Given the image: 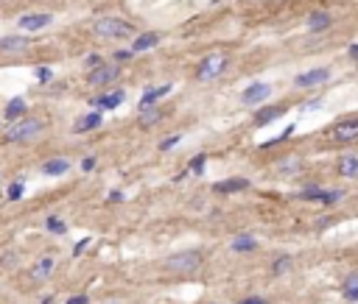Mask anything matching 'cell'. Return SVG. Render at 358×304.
<instances>
[{"label":"cell","instance_id":"11","mask_svg":"<svg viewBox=\"0 0 358 304\" xmlns=\"http://www.w3.org/2000/svg\"><path fill=\"white\" fill-rule=\"evenodd\" d=\"M101 112H87L84 117H79L76 120V126H73V132L76 134H84V132H90V129H98L101 126Z\"/></svg>","mask_w":358,"mask_h":304},{"label":"cell","instance_id":"4","mask_svg":"<svg viewBox=\"0 0 358 304\" xmlns=\"http://www.w3.org/2000/svg\"><path fill=\"white\" fill-rule=\"evenodd\" d=\"M224 67H227V59H224V56L213 53V56H207V59H201V65H199V78H201V81H213L216 76H221V73H224Z\"/></svg>","mask_w":358,"mask_h":304},{"label":"cell","instance_id":"38","mask_svg":"<svg viewBox=\"0 0 358 304\" xmlns=\"http://www.w3.org/2000/svg\"><path fill=\"white\" fill-rule=\"evenodd\" d=\"M350 59L358 62V42H355V45H350Z\"/></svg>","mask_w":358,"mask_h":304},{"label":"cell","instance_id":"6","mask_svg":"<svg viewBox=\"0 0 358 304\" xmlns=\"http://www.w3.org/2000/svg\"><path fill=\"white\" fill-rule=\"evenodd\" d=\"M118 76H121V67L118 65H101L95 70H90L87 81H90V87H104V84H112Z\"/></svg>","mask_w":358,"mask_h":304},{"label":"cell","instance_id":"41","mask_svg":"<svg viewBox=\"0 0 358 304\" xmlns=\"http://www.w3.org/2000/svg\"><path fill=\"white\" fill-rule=\"evenodd\" d=\"M107 304H121V301H107Z\"/></svg>","mask_w":358,"mask_h":304},{"label":"cell","instance_id":"27","mask_svg":"<svg viewBox=\"0 0 358 304\" xmlns=\"http://www.w3.org/2000/svg\"><path fill=\"white\" fill-rule=\"evenodd\" d=\"M299 167H302V162H299V159H283V162H280V173H297Z\"/></svg>","mask_w":358,"mask_h":304},{"label":"cell","instance_id":"22","mask_svg":"<svg viewBox=\"0 0 358 304\" xmlns=\"http://www.w3.org/2000/svg\"><path fill=\"white\" fill-rule=\"evenodd\" d=\"M157 120H163V112L160 109H154V106H148V109H143L140 112V126L143 129H148V126H154Z\"/></svg>","mask_w":358,"mask_h":304},{"label":"cell","instance_id":"18","mask_svg":"<svg viewBox=\"0 0 358 304\" xmlns=\"http://www.w3.org/2000/svg\"><path fill=\"white\" fill-rule=\"evenodd\" d=\"M249 181L246 179H227V181H219V185H213L216 193H238V190H246Z\"/></svg>","mask_w":358,"mask_h":304},{"label":"cell","instance_id":"16","mask_svg":"<svg viewBox=\"0 0 358 304\" xmlns=\"http://www.w3.org/2000/svg\"><path fill=\"white\" fill-rule=\"evenodd\" d=\"M67 170H70V162L67 159H48L42 165L45 176H62V173H67Z\"/></svg>","mask_w":358,"mask_h":304},{"label":"cell","instance_id":"3","mask_svg":"<svg viewBox=\"0 0 358 304\" xmlns=\"http://www.w3.org/2000/svg\"><path fill=\"white\" fill-rule=\"evenodd\" d=\"M201 265V254L199 251H179V254H171L165 260V268L176 271V274H193Z\"/></svg>","mask_w":358,"mask_h":304},{"label":"cell","instance_id":"20","mask_svg":"<svg viewBox=\"0 0 358 304\" xmlns=\"http://www.w3.org/2000/svg\"><path fill=\"white\" fill-rule=\"evenodd\" d=\"M230 249L232 251H255L258 243H255V237H252V234H238V237L230 243Z\"/></svg>","mask_w":358,"mask_h":304},{"label":"cell","instance_id":"8","mask_svg":"<svg viewBox=\"0 0 358 304\" xmlns=\"http://www.w3.org/2000/svg\"><path fill=\"white\" fill-rule=\"evenodd\" d=\"M269 95H272V84H252V87H246V90L241 92V101L246 103V106H255V103L266 101Z\"/></svg>","mask_w":358,"mask_h":304},{"label":"cell","instance_id":"29","mask_svg":"<svg viewBox=\"0 0 358 304\" xmlns=\"http://www.w3.org/2000/svg\"><path fill=\"white\" fill-rule=\"evenodd\" d=\"M23 190H25V187H23V181H14V185L6 190V198H9V201H17V198L23 196Z\"/></svg>","mask_w":358,"mask_h":304},{"label":"cell","instance_id":"23","mask_svg":"<svg viewBox=\"0 0 358 304\" xmlns=\"http://www.w3.org/2000/svg\"><path fill=\"white\" fill-rule=\"evenodd\" d=\"M54 274V260L50 257H45V260H39L37 268H34V279H45V276Z\"/></svg>","mask_w":358,"mask_h":304},{"label":"cell","instance_id":"14","mask_svg":"<svg viewBox=\"0 0 358 304\" xmlns=\"http://www.w3.org/2000/svg\"><path fill=\"white\" fill-rule=\"evenodd\" d=\"M121 103H123L121 90L110 92V95H101V98H92V106H98V109H115V106H121Z\"/></svg>","mask_w":358,"mask_h":304},{"label":"cell","instance_id":"1","mask_svg":"<svg viewBox=\"0 0 358 304\" xmlns=\"http://www.w3.org/2000/svg\"><path fill=\"white\" fill-rule=\"evenodd\" d=\"M92 34L101 39H123V36H132L134 28L121 17H98L92 23Z\"/></svg>","mask_w":358,"mask_h":304},{"label":"cell","instance_id":"28","mask_svg":"<svg viewBox=\"0 0 358 304\" xmlns=\"http://www.w3.org/2000/svg\"><path fill=\"white\" fill-rule=\"evenodd\" d=\"M204 165H207V154H199V156H196L193 162H190V167H188V170H193L196 176H201V170H204Z\"/></svg>","mask_w":358,"mask_h":304},{"label":"cell","instance_id":"15","mask_svg":"<svg viewBox=\"0 0 358 304\" xmlns=\"http://www.w3.org/2000/svg\"><path fill=\"white\" fill-rule=\"evenodd\" d=\"M28 48V39L25 36H3L0 39V50H9V53H17V50Z\"/></svg>","mask_w":358,"mask_h":304},{"label":"cell","instance_id":"31","mask_svg":"<svg viewBox=\"0 0 358 304\" xmlns=\"http://www.w3.org/2000/svg\"><path fill=\"white\" fill-rule=\"evenodd\" d=\"M87 67H90V70H95V67H101V56H87Z\"/></svg>","mask_w":358,"mask_h":304},{"label":"cell","instance_id":"10","mask_svg":"<svg viewBox=\"0 0 358 304\" xmlns=\"http://www.w3.org/2000/svg\"><path fill=\"white\" fill-rule=\"evenodd\" d=\"M339 173L344 179H358V154H344L339 159Z\"/></svg>","mask_w":358,"mask_h":304},{"label":"cell","instance_id":"37","mask_svg":"<svg viewBox=\"0 0 358 304\" xmlns=\"http://www.w3.org/2000/svg\"><path fill=\"white\" fill-rule=\"evenodd\" d=\"M14 260H17V257H14L12 251H9V254H3V260H0V263H3V265H12Z\"/></svg>","mask_w":358,"mask_h":304},{"label":"cell","instance_id":"32","mask_svg":"<svg viewBox=\"0 0 358 304\" xmlns=\"http://www.w3.org/2000/svg\"><path fill=\"white\" fill-rule=\"evenodd\" d=\"M92 167H95V156H87V159L81 162V170H84V173H90Z\"/></svg>","mask_w":358,"mask_h":304},{"label":"cell","instance_id":"2","mask_svg":"<svg viewBox=\"0 0 358 304\" xmlns=\"http://www.w3.org/2000/svg\"><path fill=\"white\" fill-rule=\"evenodd\" d=\"M42 132H45V123L39 117H23L20 123H14L12 129H9L6 137L12 140V143H28V140L39 137Z\"/></svg>","mask_w":358,"mask_h":304},{"label":"cell","instance_id":"19","mask_svg":"<svg viewBox=\"0 0 358 304\" xmlns=\"http://www.w3.org/2000/svg\"><path fill=\"white\" fill-rule=\"evenodd\" d=\"M330 23H333V20H330V14H328V12H314V14L308 17V28H311V31L330 28Z\"/></svg>","mask_w":358,"mask_h":304},{"label":"cell","instance_id":"30","mask_svg":"<svg viewBox=\"0 0 358 304\" xmlns=\"http://www.w3.org/2000/svg\"><path fill=\"white\" fill-rule=\"evenodd\" d=\"M37 78L45 84V81H50V78H54V73H50L48 67H37Z\"/></svg>","mask_w":358,"mask_h":304},{"label":"cell","instance_id":"9","mask_svg":"<svg viewBox=\"0 0 358 304\" xmlns=\"http://www.w3.org/2000/svg\"><path fill=\"white\" fill-rule=\"evenodd\" d=\"M333 137L339 143H347V140H358V117L355 120H347V123H339L333 129Z\"/></svg>","mask_w":358,"mask_h":304},{"label":"cell","instance_id":"25","mask_svg":"<svg viewBox=\"0 0 358 304\" xmlns=\"http://www.w3.org/2000/svg\"><path fill=\"white\" fill-rule=\"evenodd\" d=\"M344 298L347 301H358V276H350L344 282Z\"/></svg>","mask_w":358,"mask_h":304},{"label":"cell","instance_id":"36","mask_svg":"<svg viewBox=\"0 0 358 304\" xmlns=\"http://www.w3.org/2000/svg\"><path fill=\"white\" fill-rule=\"evenodd\" d=\"M110 201L121 204V201H123V193H121V190H112V193H110Z\"/></svg>","mask_w":358,"mask_h":304},{"label":"cell","instance_id":"17","mask_svg":"<svg viewBox=\"0 0 358 304\" xmlns=\"http://www.w3.org/2000/svg\"><path fill=\"white\" fill-rule=\"evenodd\" d=\"M283 114H285V106H269V109H263V112L255 114V123L258 126H266V123H272V120L283 117Z\"/></svg>","mask_w":358,"mask_h":304},{"label":"cell","instance_id":"26","mask_svg":"<svg viewBox=\"0 0 358 304\" xmlns=\"http://www.w3.org/2000/svg\"><path fill=\"white\" fill-rule=\"evenodd\" d=\"M45 226H48V232H54V234H65L67 232V223L59 221V218H48V221H45Z\"/></svg>","mask_w":358,"mask_h":304},{"label":"cell","instance_id":"39","mask_svg":"<svg viewBox=\"0 0 358 304\" xmlns=\"http://www.w3.org/2000/svg\"><path fill=\"white\" fill-rule=\"evenodd\" d=\"M241 304H266L263 298H246V301H241Z\"/></svg>","mask_w":358,"mask_h":304},{"label":"cell","instance_id":"40","mask_svg":"<svg viewBox=\"0 0 358 304\" xmlns=\"http://www.w3.org/2000/svg\"><path fill=\"white\" fill-rule=\"evenodd\" d=\"M42 304H54V298H45V301Z\"/></svg>","mask_w":358,"mask_h":304},{"label":"cell","instance_id":"7","mask_svg":"<svg viewBox=\"0 0 358 304\" xmlns=\"http://www.w3.org/2000/svg\"><path fill=\"white\" fill-rule=\"evenodd\" d=\"M50 14H45V12H34V14H23V17L17 20V25H20V31H42V28H48L50 25Z\"/></svg>","mask_w":358,"mask_h":304},{"label":"cell","instance_id":"33","mask_svg":"<svg viewBox=\"0 0 358 304\" xmlns=\"http://www.w3.org/2000/svg\"><path fill=\"white\" fill-rule=\"evenodd\" d=\"M65 304H90V298L87 296H73V298H67Z\"/></svg>","mask_w":358,"mask_h":304},{"label":"cell","instance_id":"24","mask_svg":"<svg viewBox=\"0 0 358 304\" xmlns=\"http://www.w3.org/2000/svg\"><path fill=\"white\" fill-rule=\"evenodd\" d=\"M291 265H294V260L288 254H283V257H277V260H274V265H272V274H288V271H291Z\"/></svg>","mask_w":358,"mask_h":304},{"label":"cell","instance_id":"21","mask_svg":"<svg viewBox=\"0 0 358 304\" xmlns=\"http://www.w3.org/2000/svg\"><path fill=\"white\" fill-rule=\"evenodd\" d=\"M25 109H28V103L23 101V98H12V101L6 103V117H23L25 114Z\"/></svg>","mask_w":358,"mask_h":304},{"label":"cell","instance_id":"12","mask_svg":"<svg viewBox=\"0 0 358 304\" xmlns=\"http://www.w3.org/2000/svg\"><path fill=\"white\" fill-rule=\"evenodd\" d=\"M157 42H160V34H154V31H148V34H140V36H134V42H132V53H143V50L154 48Z\"/></svg>","mask_w":358,"mask_h":304},{"label":"cell","instance_id":"5","mask_svg":"<svg viewBox=\"0 0 358 304\" xmlns=\"http://www.w3.org/2000/svg\"><path fill=\"white\" fill-rule=\"evenodd\" d=\"M328 78H330V70H328V67H316V70L299 73V76L294 78V87H299V90H308V87H319V84H325Z\"/></svg>","mask_w":358,"mask_h":304},{"label":"cell","instance_id":"34","mask_svg":"<svg viewBox=\"0 0 358 304\" xmlns=\"http://www.w3.org/2000/svg\"><path fill=\"white\" fill-rule=\"evenodd\" d=\"M176 143H179V134H176V137H168V140H165V143H163V151H168V148H174V145Z\"/></svg>","mask_w":358,"mask_h":304},{"label":"cell","instance_id":"35","mask_svg":"<svg viewBox=\"0 0 358 304\" xmlns=\"http://www.w3.org/2000/svg\"><path fill=\"white\" fill-rule=\"evenodd\" d=\"M87 246H90V237H84V240H79V243H76V254H81V251L87 249Z\"/></svg>","mask_w":358,"mask_h":304},{"label":"cell","instance_id":"13","mask_svg":"<svg viewBox=\"0 0 358 304\" xmlns=\"http://www.w3.org/2000/svg\"><path fill=\"white\" fill-rule=\"evenodd\" d=\"M171 92V84H165V87H160V90H146L143 92V98H140V112L148 106H154V103L160 101V98H165Z\"/></svg>","mask_w":358,"mask_h":304}]
</instances>
